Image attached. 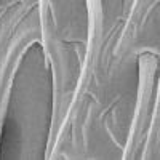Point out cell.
<instances>
[{
	"label": "cell",
	"instance_id": "1",
	"mask_svg": "<svg viewBox=\"0 0 160 160\" xmlns=\"http://www.w3.org/2000/svg\"><path fill=\"white\" fill-rule=\"evenodd\" d=\"M157 106H160V80H158V93H157Z\"/></svg>",
	"mask_w": 160,
	"mask_h": 160
}]
</instances>
